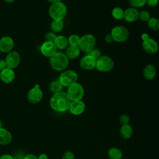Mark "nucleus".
Instances as JSON below:
<instances>
[{"instance_id": "f257e3e1", "label": "nucleus", "mask_w": 159, "mask_h": 159, "mask_svg": "<svg viewBox=\"0 0 159 159\" xmlns=\"http://www.w3.org/2000/svg\"><path fill=\"white\" fill-rule=\"evenodd\" d=\"M71 101L65 92L60 91L54 93L50 99L51 108L57 112H65L68 110Z\"/></svg>"}, {"instance_id": "f03ea898", "label": "nucleus", "mask_w": 159, "mask_h": 159, "mask_svg": "<svg viewBox=\"0 0 159 159\" xmlns=\"http://www.w3.org/2000/svg\"><path fill=\"white\" fill-rule=\"evenodd\" d=\"M50 65L55 71H64L69 65V60L64 53L57 52L50 58Z\"/></svg>"}, {"instance_id": "7ed1b4c3", "label": "nucleus", "mask_w": 159, "mask_h": 159, "mask_svg": "<svg viewBox=\"0 0 159 159\" xmlns=\"http://www.w3.org/2000/svg\"><path fill=\"white\" fill-rule=\"evenodd\" d=\"M66 14V6L62 2L51 4L48 8V14L53 20H63Z\"/></svg>"}, {"instance_id": "20e7f679", "label": "nucleus", "mask_w": 159, "mask_h": 159, "mask_svg": "<svg viewBox=\"0 0 159 159\" xmlns=\"http://www.w3.org/2000/svg\"><path fill=\"white\" fill-rule=\"evenodd\" d=\"M66 94L71 102L81 100L84 94V88L80 83H75L68 87Z\"/></svg>"}, {"instance_id": "39448f33", "label": "nucleus", "mask_w": 159, "mask_h": 159, "mask_svg": "<svg viewBox=\"0 0 159 159\" xmlns=\"http://www.w3.org/2000/svg\"><path fill=\"white\" fill-rule=\"evenodd\" d=\"M114 67V62L112 58L107 55H101L96 61L95 68L101 72H109Z\"/></svg>"}, {"instance_id": "423d86ee", "label": "nucleus", "mask_w": 159, "mask_h": 159, "mask_svg": "<svg viewBox=\"0 0 159 159\" xmlns=\"http://www.w3.org/2000/svg\"><path fill=\"white\" fill-rule=\"evenodd\" d=\"M96 43V37L93 34H86L80 37L78 47L81 51L87 53L94 48Z\"/></svg>"}, {"instance_id": "0eeeda50", "label": "nucleus", "mask_w": 159, "mask_h": 159, "mask_svg": "<svg viewBox=\"0 0 159 159\" xmlns=\"http://www.w3.org/2000/svg\"><path fill=\"white\" fill-rule=\"evenodd\" d=\"M113 39V40L122 43L125 42L129 37V32L128 29L123 25H116L114 27L110 34Z\"/></svg>"}, {"instance_id": "6e6552de", "label": "nucleus", "mask_w": 159, "mask_h": 159, "mask_svg": "<svg viewBox=\"0 0 159 159\" xmlns=\"http://www.w3.org/2000/svg\"><path fill=\"white\" fill-rule=\"evenodd\" d=\"M58 81L63 86L68 87L71 84L76 83L78 80V74L72 70H64L59 76Z\"/></svg>"}, {"instance_id": "1a4fd4ad", "label": "nucleus", "mask_w": 159, "mask_h": 159, "mask_svg": "<svg viewBox=\"0 0 159 159\" xmlns=\"http://www.w3.org/2000/svg\"><path fill=\"white\" fill-rule=\"evenodd\" d=\"M43 98V92L40 88V85L36 84L27 93V99L32 104H37L41 101Z\"/></svg>"}, {"instance_id": "9d476101", "label": "nucleus", "mask_w": 159, "mask_h": 159, "mask_svg": "<svg viewBox=\"0 0 159 159\" xmlns=\"http://www.w3.org/2000/svg\"><path fill=\"white\" fill-rule=\"evenodd\" d=\"M4 61L7 68L14 70L19 65L20 62V56L18 52L11 51L7 53Z\"/></svg>"}, {"instance_id": "9b49d317", "label": "nucleus", "mask_w": 159, "mask_h": 159, "mask_svg": "<svg viewBox=\"0 0 159 159\" xmlns=\"http://www.w3.org/2000/svg\"><path fill=\"white\" fill-rule=\"evenodd\" d=\"M86 109L85 103L81 101H71L68 109L70 112L74 116H79L83 114Z\"/></svg>"}, {"instance_id": "f8f14e48", "label": "nucleus", "mask_w": 159, "mask_h": 159, "mask_svg": "<svg viewBox=\"0 0 159 159\" xmlns=\"http://www.w3.org/2000/svg\"><path fill=\"white\" fill-rule=\"evenodd\" d=\"M142 47L143 50L148 54H155L158 50V45L157 42L151 38L143 41Z\"/></svg>"}, {"instance_id": "ddd939ff", "label": "nucleus", "mask_w": 159, "mask_h": 159, "mask_svg": "<svg viewBox=\"0 0 159 159\" xmlns=\"http://www.w3.org/2000/svg\"><path fill=\"white\" fill-rule=\"evenodd\" d=\"M14 45V40L9 36H4L0 39V52L2 53H7L11 52Z\"/></svg>"}, {"instance_id": "4468645a", "label": "nucleus", "mask_w": 159, "mask_h": 159, "mask_svg": "<svg viewBox=\"0 0 159 159\" xmlns=\"http://www.w3.org/2000/svg\"><path fill=\"white\" fill-rule=\"evenodd\" d=\"M96 61V60L94 58L86 54L80 59V66L84 70H91L95 68Z\"/></svg>"}, {"instance_id": "2eb2a0df", "label": "nucleus", "mask_w": 159, "mask_h": 159, "mask_svg": "<svg viewBox=\"0 0 159 159\" xmlns=\"http://www.w3.org/2000/svg\"><path fill=\"white\" fill-rule=\"evenodd\" d=\"M40 52L45 57L50 58L57 52V49L53 42H45L40 46Z\"/></svg>"}, {"instance_id": "dca6fc26", "label": "nucleus", "mask_w": 159, "mask_h": 159, "mask_svg": "<svg viewBox=\"0 0 159 159\" xmlns=\"http://www.w3.org/2000/svg\"><path fill=\"white\" fill-rule=\"evenodd\" d=\"M139 11L137 9L129 7L124 11L123 19L127 22H135L139 19Z\"/></svg>"}, {"instance_id": "f3484780", "label": "nucleus", "mask_w": 159, "mask_h": 159, "mask_svg": "<svg viewBox=\"0 0 159 159\" xmlns=\"http://www.w3.org/2000/svg\"><path fill=\"white\" fill-rule=\"evenodd\" d=\"M14 78L15 73L12 69L6 67L0 71V79L4 83H10L14 81Z\"/></svg>"}, {"instance_id": "a211bd4d", "label": "nucleus", "mask_w": 159, "mask_h": 159, "mask_svg": "<svg viewBox=\"0 0 159 159\" xmlns=\"http://www.w3.org/2000/svg\"><path fill=\"white\" fill-rule=\"evenodd\" d=\"M80 52L81 50L78 46L69 45L65 49V52L64 53L68 60H74L80 56Z\"/></svg>"}, {"instance_id": "6ab92c4d", "label": "nucleus", "mask_w": 159, "mask_h": 159, "mask_svg": "<svg viewBox=\"0 0 159 159\" xmlns=\"http://www.w3.org/2000/svg\"><path fill=\"white\" fill-rule=\"evenodd\" d=\"M157 74V70L154 65L152 64L147 65L143 70V77L147 80L154 79Z\"/></svg>"}, {"instance_id": "aec40b11", "label": "nucleus", "mask_w": 159, "mask_h": 159, "mask_svg": "<svg viewBox=\"0 0 159 159\" xmlns=\"http://www.w3.org/2000/svg\"><path fill=\"white\" fill-rule=\"evenodd\" d=\"M12 140V136L11 132L6 129H0V145H7L9 144Z\"/></svg>"}, {"instance_id": "412c9836", "label": "nucleus", "mask_w": 159, "mask_h": 159, "mask_svg": "<svg viewBox=\"0 0 159 159\" xmlns=\"http://www.w3.org/2000/svg\"><path fill=\"white\" fill-rule=\"evenodd\" d=\"M53 43L57 50H65L68 46V39L62 35L57 36Z\"/></svg>"}, {"instance_id": "4be33fe9", "label": "nucleus", "mask_w": 159, "mask_h": 159, "mask_svg": "<svg viewBox=\"0 0 159 159\" xmlns=\"http://www.w3.org/2000/svg\"><path fill=\"white\" fill-rule=\"evenodd\" d=\"M120 135L124 139H129L133 134V129L129 124L123 125L120 129Z\"/></svg>"}, {"instance_id": "5701e85b", "label": "nucleus", "mask_w": 159, "mask_h": 159, "mask_svg": "<svg viewBox=\"0 0 159 159\" xmlns=\"http://www.w3.org/2000/svg\"><path fill=\"white\" fill-rule=\"evenodd\" d=\"M107 156L109 159H121L122 153L117 147H111L107 151Z\"/></svg>"}, {"instance_id": "b1692460", "label": "nucleus", "mask_w": 159, "mask_h": 159, "mask_svg": "<svg viewBox=\"0 0 159 159\" xmlns=\"http://www.w3.org/2000/svg\"><path fill=\"white\" fill-rule=\"evenodd\" d=\"M64 27V23L63 20H53L50 24V27L53 32H61Z\"/></svg>"}, {"instance_id": "393cba45", "label": "nucleus", "mask_w": 159, "mask_h": 159, "mask_svg": "<svg viewBox=\"0 0 159 159\" xmlns=\"http://www.w3.org/2000/svg\"><path fill=\"white\" fill-rule=\"evenodd\" d=\"M63 87V86L60 83L58 80H54L50 83V86H49V89H50V91L54 94V93H57L62 91Z\"/></svg>"}, {"instance_id": "a878e982", "label": "nucleus", "mask_w": 159, "mask_h": 159, "mask_svg": "<svg viewBox=\"0 0 159 159\" xmlns=\"http://www.w3.org/2000/svg\"><path fill=\"white\" fill-rule=\"evenodd\" d=\"M148 27L153 30L157 31L159 29V20L156 17H150L147 22Z\"/></svg>"}, {"instance_id": "bb28decb", "label": "nucleus", "mask_w": 159, "mask_h": 159, "mask_svg": "<svg viewBox=\"0 0 159 159\" xmlns=\"http://www.w3.org/2000/svg\"><path fill=\"white\" fill-rule=\"evenodd\" d=\"M111 14L114 19L116 20H121L123 19L124 10L120 7H115L112 9Z\"/></svg>"}, {"instance_id": "cd10ccee", "label": "nucleus", "mask_w": 159, "mask_h": 159, "mask_svg": "<svg viewBox=\"0 0 159 159\" xmlns=\"http://www.w3.org/2000/svg\"><path fill=\"white\" fill-rule=\"evenodd\" d=\"M68 39V45H73V46H78L80 37L79 35L76 34H71L70 35Z\"/></svg>"}, {"instance_id": "c85d7f7f", "label": "nucleus", "mask_w": 159, "mask_h": 159, "mask_svg": "<svg viewBox=\"0 0 159 159\" xmlns=\"http://www.w3.org/2000/svg\"><path fill=\"white\" fill-rule=\"evenodd\" d=\"M129 3L131 7L137 9L145 4V0H129Z\"/></svg>"}, {"instance_id": "c756f323", "label": "nucleus", "mask_w": 159, "mask_h": 159, "mask_svg": "<svg viewBox=\"0 0 159 159\" xmlns=\"http://www.w3.org/2000/svg\"><path fill=\"white\" fill-rule=\"evenodd\" d=\"M150 18V14L147 11H142L139 12V19L143 22H147Z\"/></svg>"}, {"instance_id": "7c9ffc66", "label": "nucleus", "mask_w": 159, "mask_h": 159, "mask_svg": "<svg viewBox=\"0 0 159 159\" xmlns=\"http://www.w3.org/2000/svg\"><path fill=\"white\" fill-rule=\"evenodd\" d=\"M86 55H90V56L93 57V58H94L96 60H97L99 57H101V50H100L94 48L92 49L91 50H90V51H89L88 52H87V53H86Z\"/></svg>"}, {"instance_id": "2f4dec72", "label": "nucleus", "mask_w": 159, "mask_h": 159, "mask_svg": "<svg viewBox=\"0 0 159 159\" xmlns=\"http://www.w3.org/2000/svg\"><path fill=\"white\" fill-rule=\"evenodd\" d=\"M57 35L53 32H47L45 36H44V39H45V42H53L57 37Z\"/></svg>"}, {"instance_id": "473e14b6", "label": "nucleus", "mask_w": 159, "mask_h": 159, "mask_svg": "<svg viewBox=\"0 0 159 159\" xmlns=\"http://www.w3.org/2000/svg\"><path fill=\"white\" fill-rule=\"evenodd\" d=\"M130 122V117L126 114H122L119 117V122L122 125L129 124Z\"/></svg>"}, {"instance_id": "72a5a7b5", "label": "nucleus", "mask_w": 159, "mask_h": 159, "mask_svg": "<svg viewBox=\"0 0 159 159\" xmlns=\"http://www.w3.org/2000/svg\"><path fill=\"white\" fill-rule=\"evenodd\" d=\"M75 153L71 151L65 152L62 156V159H75Z\"/></svg>"}, {"instance_id": "f704fd0d", "label": "nucleus", "mask_w": 159, "mask_h": 159, "mask_svg": "<svg viewBox=\"0 0 159 159\" xmlns=\"http://www.w3.org/2000/svg\"><path fill=\"white\" fill-rule=\"evenodd\" d=\"M25 154L22 152H17L12 156L13 159H24Z\"/></svg>"}, {"instance_id": "c9c22d12", "label": "nucleus", "mask_w": 159, "mask_h": 159, "mask_svg": "<svg viewBox=\"0 0 159 159\" xmlns=\"http://www.w3.org/2000/svg\"><path fill=\"white\" fill-rule=\"evenodd\" d=\"M158 2V0H145V4L148 6L153 7H155Z\"/></svg>"}, {"instance_id": "e433bc0d", "label": "nucleus", "mask_w": 159, "mask_h": 159, "mask_svg": "<svg viewBox=\"0 0 159 159\" xmlns=\"http://www.w3.org/2000/svg\"><path fill=\"white\" fill-rule=\"evenodd\" d=\"M104 40H105L106 42L107 43H112V42L114 41V40H113V39H112V36H111V34H107V35H106L105 36V37H104Z\"/></svg>"}, {"instance_id": "4c0bfd02", "label": "nucleus", "mask_w": 159, "mask_h": 159, "mask_svg": "<svg viewBox=\"0 0 159 159\" xmlns=\"http://www.w3.org/2000/svg\"><path fill=\"white\" fill-rule=\"evenodd\" d=\"M24 159H38V157L32 153H29L25 155Z\"/></svg>"}, {"instance_id": "58836bf2", "label": "nucleus", "mask_w": 159, "mask_h": 159, "mask_svg": "<svg viewBox=\"0 0 159 159\" xmlns=\"http://www.w3.org/2000/svg\"><path fill=\"white\" fill-rule=\"evenodd\" d=\"M0 159H13L12 155L10 154H3L0 156Z\"/></svg>"}, {"instance_id": "ea45409f", "label": "nucleus", "mask_w": 159, "mask_h": 159, "mask_svg": "<svg viewBox=\"0 0 159 159\" xmlns=\"http://www.w3.org/2000/svg\"><path fill=\"white\" fill-rule=\"evenodd\" d=\"M6 68V65L4 60L0 59V71Z\"/></svg>"}, {"instance_id": "a19ab883", "label": "nucleus", "mask_w": 159, "mask_h": 159, "mask_svg": "<svg viewBox=\"0 0 159 159\" xmlns=\"http://www.w3.org/2000/svg\"><path fill=\"white\" fill-rule=\"evenodd\" d=\"M149 38H150V37H149L148 34H146V33H143V34H142V35H141V39H142V41H145V40H147V39H149Z\"/></svg>"}, {"instance_id": "79ce46f5", "label": "nucleus", "mask_w": 159, "mask_h": 159, "mask_svg": "<svg viewBox=\"0 0 159 159\" xmlns=\"http://www.w3.org/2000/svg\"><path fill=\"white\" fill-rule=\"evenodd\" d=\"M38 159H48V156L45 153H41Z\"/></svg>"}, {"instance_id": "37998d69", "label": "nucleus", "mask_w": 159, "mask_h": 159, "mask_svg": "<svg viewBox=\"0 0 159 159\" xmlns=\"http://www.w3.org/2000/svg\"><path fill=\"white\" fill-rule=\"evenodd\" d=\"M47 1H48L49 2H50L51 4H53V3H56V2H61L62 0H47Z\"/></svg>"}, {"instance_id": "c03bdc74", "label": "nucleus", "mask_w": 159, "mask_h": 159, "mask_svg": "<svg viewBox=\"0 0 159 159\" xmlns=\"http://www.w3.org/2000/svg\"><path fill=\"white\" fill-rule=\"evenodd\" d=\"M6 2H7V3H12L14 2L16 0H4Z\"/></svg>"}, {"instance_id": "a18cd8bd", "label": "nucleus", "mask_w": 159, "mask_h": 159, "mask_svg": "<svg viewBox=\"0 0 159 159\" xmlns=\"http://www.w3.org/2000/svg\"><path fill=\"white\" fill-rule=\"evenodd\" d=\"M1 128H2V124L1 121L0 120V129H1Z\"/></svg>"}]
</instances>
